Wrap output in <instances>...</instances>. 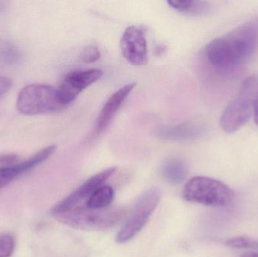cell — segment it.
Wrapping results in <instances>:
<instances>
[{
	"label": "cell",
	"instance_id": "1",
	"mask_svg": "<svg viewBox=\"0 0 258 257\" xmlns=\"http://www.w3.org/2000/svg\"><path fill=\"white\" fill-rule=\"evenodd\" d=\"M257 51L258 17L211 41L205 48V56L212 67L229 72L245 64Z\"/></svg>",
	"mask_w": 258,
	"mask_h": 257
},
{
	"label": "cell",
	"instance_id": "2",
	"mask_svg": "<svg viewBox=\"0 0 258 257\" xmlns=\"http://www.w3.org/2000/svg\"><path fill=\"white\" fill-rule=\"evenodd\" d=\"M121 208H109L102 210L88 208L84 203L71 206L56 205L51 210V215L59 223L80 230H106L117 224L124 217Z\"/></svg>",
	"mask_w": 258,
	"mask_h": 257
},
{
	"label": "cell",
	"instance_id": "3",
	"mask_svg": "<svg viewBox=\"0 0 258 257\" xmlns=\"http://www.w3.org/2000/svg\"><path fill=\"white\" fill-rule=\"evenodd\" d=\"M258 98V76L251 75L244 80L237 95L221 115V128L228 134L240 129L251 119Z\"/></svg>",
	"mask_w": 258,
	"mask_h": 257
},
{
	"label": "cell",
	"instance_id": "4",
	"mask_svg": "<svg viewBox=\"0 0 258 257\" xmlns=\"http://www.w3.org/2000/svg\"><path fill=\"white\" fill-rule=\"evenodd\" d=\"M183 196L187 202L221 208L227 206L233 202L235 193L230 187L221 181L199 176L186 183Z\"/></svg>",
	"mask_w": 258,
	"mask_h": 257
},
{
	"label": "cell",
	"instance_id": "5",
	"mask_svg": "<svg viewBox=\"0 0 258 257\" xmlns=\"http://www.w3.org/2000/svg\"><path fill=\"white\" fill-rule=\"evenodd\" d=\"M17 110L27 116L55 113L65 108L57 89L42 84H32L21 89L16 102Z\"/></svg>",
	"mask_w": 258,
	"mask_h": 257
},
{
	"label": "cell",
	"instance_id": "6",
	"mask_svg": "<svg viewBox=\"0 0 258 257\" xmlns=\"http://www.w3.org/2000/svg\"><path fill=\"white\" fill-rule=\"evenodd\" d=\"M160 199L161 192L159 189H149L143 193L116 235V242L125 244L136 236L150 220Z\"/></svg>",
	"mask_w": 258,
	"mask_h": 257
},
{
	"label": "cell",
	"instance_id": "7",
	"mask_svg": "<svg viewBox=\"0 0 258 257\" xmlns=\"http://www.w3.org/2000/svg\"><path fill=\"white\" fill-rule=\"evenodd\" d=\"M102 75L103 72L99 69H80L67 74L57 89L62 105L64 107L69 105L85 89L98 81Z\"/></svg>",
	"mask_w": 258,
	"mask_h": 257
},
{
	"label": "cell",
	"instance_id": "8",
	"mask_svg": "<svg viewBox=\"0 0 258 257\" xmlns=\"http://www.w3.org/2000/svg\"><path fill=\"white\" fill-rule=\"evenodd\" d=\"M120 49L124 58L133 66H144L148 62L147 39L141 27L126 28L121 38Z\"/></svg>",
	"mask_w": 258,
	"mask_h": 257
},
{
	"label": "cell",
	"instance_id": "9",
	"mask_svg": "<svg viewBox=\"0 0 258 257\" xmlns=\"http://www.w3.org/2000/svg\"><path fill=\"white\" fill-rule=\"evenodd\" d=\"M117 167H110L106 170H102L100 173L92 176L83 183L77 190H74L71 195L65 198L57 205L60 206H71V205H79L85 203L88 198L96 191L100 187L104 186V183L116 173Z\"/></svg>",
	"mask_w": 258,
	"mask_h": 257
},
{
	"label": "cell",
	"instance_id": "10",
	"mask_svg": "<svg viewBox=\"0 0 258 257\" xmlns=\"http://www.w3.org/2000/svg\"><path fill=\"white\" fill-rule=\"evenodd\" d=\"M135 87L136 83H128L118 89L106 101L97 119L96 128L98 132L106 131L110 126L112 121L116 117V113Z\"/></svg>",
	"mask_w": 258,
	"mask_h": 257
},
{
	"label": "cell",
	"instance_id": "11",
	"mask_svg": "<svg viewBox=\"0 0 258 257\" xmlns=\"http://www.w3.org/2000/svg\"><path fill=\"white\" fill-rule=\"evenodd\" d=\"M55 150V146H49L39 151L26 161L10 167H0V189L4 188L20 175L46 161L54 153Z\"/></svg>",
	"mask_w": 258,
	"mask_h": 257
},
{
	"label": "cell",
	"instance_id": "12",
	"mask_svg": "<svg viewBox=\"0 0 258 257\" xmlns=\"http://www.w3.org/2000/svg\"><path fill=\"white\" fill-rule=\"evenodd\" d=\"M204 127L194 122H186L175 126L163 127L159 135L163 138L173 140H189L198 138L204 134Z\"/></svg>",
	"mask_w": 258,
	"mask_h": 257
},
{
	"label": "cell",
	"instance_id": "13",
	"mask_svg": "<svg viewBox=\"0 0 258 257\" xmlns=\"http://www.w3.org/2000/svg\"><path fill=\"white\" fill-rule=\"evenodd\" d=\"M167 3L174 10L191 16H206L210 14L213 9L212 4L206 1L169 0Z\"/></svg>",
	"mask_w": 258,
	"mask_h": 257
},
{
	"label": "cell",
	"instance_id": "14",
	"mask_svg": "<svg viewBox=\"0 0 258 257\" xmlns=\"http://www.w3.org/2000/svg\"><path fill=\"white\" fill-rule=\"evenodd\" d=\"M162 174L171 184H180L187 175V167L182 160L172 158L162 164Z\"/></svg>",
	"mask_w": 258,
	"mask_h": 257
},
{
	"label": "cell",
	"instance_id": "15",
	"mask_svg": "<svg viewBox=\"0 0 258 257\" xmlns=\"http://www.w3.org/2000/svg\"><path fill=\"white\" fill-rule=\"evenodd\" d=\"M114 198L113 188L109 186H102L94 192L85 202L88 208L102 210L109 208Z\"/></svg>",
	"mask_w": 258,
	"mask_h": 257
},
{
	"label": "cell",
	"instance_id": "16",
	"mask_svg": "<svg viewBox=\"0 0 258 257\" xmlns=\"http://www.w3.org/2000/svg\"><path fill=\"white\" fill-rule=\"evenodd\" d=\"M19 59L18 50L13 45L7 42L0 44V62L5 64H13L17 63Z\"/></svg>",
	"mask_w": 258,
	"mask_h": 257
},
{
	"label": "cell",
	"instance_id": "17",
	"mask_svg": "<svg viewBox=\"0 0 258 257\" xmlns=\"http://www.w3.org/2000/svg\"><path fill=\"white\" fill-rule=\"evenodd\" d=\"M227 246L233 248H258V243L253 238L247 236L235 237L228 239L226 242Z\"/></svg>",
	"mask_w": 258,
	"mask_h": 257
},
{
	"label": "cell",
	"instance_id": "18",
	"mask_svg": "<svg viewBox=\"0 0 258 257\" xmlns=\"http://www.w3.org/2000/svg\"><path fill=\"white\" fill-rule=\"evenodd\" d=\"M15 238L9 234L0 235V257H11L15 250Z\"/></svg>",
	"mask_w": 258,
	"mask_h": 257
},
{
	"label": "cell",
	"instance_id": "19",
	"mask_svg": "<svg viewBox=\"0 0 258 257\" xmlns=\"http://www.w3.org/2000/svg\"><path fill=\"white\" fill-rule=\"evenodd\" d=\"M101 58V51L98 47L89 45L83 49L80 54V59L82 62L86 63H92Z\"/></svg>",
	"mask_w": 258,
	"mask_h": 257
},
{
	"label": "cell",
	"instance_id": "20",
	"mask_svg": "<svg viewBox=\"0 0 258 257\" xmlns=\"http://www.w3.org/2000/svg\"><path fill=\"white\" fill-rule=\"evenodd\" d=\"M18 156L15 154H2L0 155V166L1 167H10L18 164Z\"/></svg>",
	"mask_w": 258,
	"mask_h": 257
},
{
	"label": "cell",
	"instance_id": "21",
	"mask_svg": "<svg viewBox=\"0 0 258 257\" xmlns=\"http://www.w3.org/2000/svg\"><path fill=\"white\" fill-rule=\"evenodd\" d=\"M12 85V81L10 78L4 75H0V98L6 95Z\"/></svg>",
	"mask_w": 258,
	"mask_h": 257
},
{
	"label": "cell",
	"instance_id": "22",
	"mask_svg": "<svg viewBox=\"0 0 258 257\" xmlns=\"http://www.w3.org/2000/svg\"><path fill=\"white\" fill-rule=\"evenodd\" d=\"M253 116H254V121L256 124L258 125V98L254 104V113H253Z\"/></svg>",
	"mask_w": 258,
	"mask_h": 257
},
{
	"label": "cell",
	"instance_id": "23",
	"mask_svg": "<svg viewBox=\"0 0 258 257\" xmlns=\"http://www.w3.org/2000/svg\"><path fill=\"white\" fill-rule=\"evenodd\" d=\"M239 257H258V253L254 251L245 252Z\"/></svg>",
	"mask_w": 258,
	"mask_h": 257
}]
</instances>
